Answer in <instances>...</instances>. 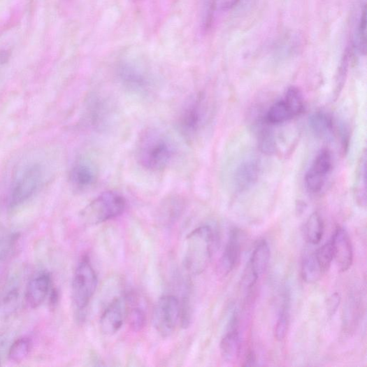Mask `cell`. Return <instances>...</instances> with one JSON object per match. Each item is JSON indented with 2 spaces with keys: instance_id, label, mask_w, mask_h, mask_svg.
<instances>
[{
  "instance_id": "cell-21",
  "label": "cell",
  "mask_w": 367,
  "mask_h": 367,
  "mask_svg": "<svg viewBox=\"0 0 367 367\" xmlns=\"http://www.w3.org/2000/svg\"><path fill=\"white\" fill-rule=\"evenodd\" d=\"M295 118L284 99L275 103L268 110L266 122L271 124H280Z\"/></svg>"
},
{
  "instance_id": "cell-34",
  "label": "cell",
  "mask_w": 367,
  "mask_h": 367,
  "mask_svg": "<svg viewBox=\"0 0 367 367\" xmlns=\"http://www.w3.org/2000/svg\"><path fill=\"white\" fill-rule=\"evenodd\" d=\"M245 365L246 366H254V363L256 362V356L252 352H250L247 356L246 357L245 360Z\"/></svg>"
},
{
  "instance_id": "cell-20",
  "label": "cell",
  "mask_w": 367,
  "mask_h": 367,
  "mask_svg": "<svg viewBox=\"0 0 367 367\" xmlns=\"http://www.w3.org/2000/svg\"><path fill=\"white\" fill-rule=\"evenodd\" d=\"M324 222L318 213L310 215L305 222L304 234L306 240L313 245L319 244L324 235Z\"/></svg>"
},
{
  "instance_id": "cell-8",
  "label": "cell",
  "mask_w": 367,
  "mask_h": 367,
  "mask_svg": "<svg viewBox=\"0 0 367 367\" xmlns=\"http://www.w3.org/2000/svg\"><path fill=\"white\" fill-rule=\"evenodd\" d=\"M332 166L333 158L331 152L322 150L305 174V185L308 192L315 194L322 190Z\"/></svg>"
},
{
  "instance_id": "cell-33",
  "label": "cell",
  "mask_w": 367,
  "mask_h": 367,
  "mask_svg": "<svg viewBox=\"0 0 367 367\" xmlns=\"http://www.w3.org/2000/svg\"><path fill=\"white\" fill-rule=\"evenodd\" d=\"M238 0H214V6L217 10H226L232 8Z\"/></svg>"
},
{
  "instance_id": "cell-19",
  "label": "cell",
  "mask_w": 367,
  "mask_h": 367,
  "mask_svg": "<svg viewBox=\"0 0 367 367\" xmlns=\"http://www.w3.org/2000/svg\"><path fill=\"white\" fill-rule=\"evenodd\" d=\"M323 274L315 253L305 254L301 263V275L308 284H315Z\"/></svg>"
},
{
  "instance_id": "cell-13",
  "label": "cell",
  "mask_w": 367,
  "mask_h": 367,
  "mask_svg": "<svg viewBox=\"0 0 367 367\" xmlns=\"http://www.w3.org/2000/svg\"><path fill=\"white\" fill-rule=\"evenodd\" d=\"M99 178L98 168L89 160H81L73 168L71 180L78 190L84 191L93 187Z\"/></svg>"
},
{
  "instance_id": "cell-14",
  "label": "cell",
  "mask_w": 367,
  "mask_h": 367,
  "mask_svg": "<svg viewBox=\"0 0 367 367\" xmlns=\"http://www.w3.org/2000/svg\"><path fill=\"white\" fill-rule=\"evenodd\" d=\"M241 255V244L238 232L231 233L218 264L217 271L222 276L228 275L239 263Z\"/></svg>"
},
{
  "instance_id": "cell-3",
  "label": "cell",
  "mask_w": 367,
  "mask_h": 367,
  "mask_svg": "<svg viewBox=\"0 0 367 367\" xmlns=\"http://www.w3.org/2000/svg\"><path fill=\"white\" fill-rule=\"evenodd\" d=\"M127 201L120 194L108 191L98 196L82 213V218L89 224H98L120 216Z\"/></svg>"
},
{
  "instance_id": "cell-15",
  "label": "cell",
  "mask_w": 367,
  "mask_h": 367,
  "mask_svg": "<svg viewBox=\"0 0 367 367\" xmlns=\"http://www.w3.org/2000/svg\"><path fill=\"white\" fill-rule=\"evenodd\" d=\"M261 174V166L257 160L243 161L236 168L234 182L239 191H245L255 185Z\"/></svg>"
},
{
  "instance_id": "cell-32",
  "label": "cell",
  "mask_w": 367,
  "mask_h": 367,
  "mask_svg": "<svg viewBox=\"0 0 367 367\" xmlns=\"http://www.w3.org/2000/svg\"><path fill=\"white\" fill-rule=\"evenodd\" d=\"M341 297L340 294L335 293L332 294L327 301V312L329 317H333L340 306Z\"/></svg>"
},
{
  "instance_id": "cell-17",
  "label": "cell",
  "mask_w": 367,
  "mask_h": 367,
  "mask_svg": "<svg viewBox=\"0 0 367 367\" xmlns=\"http://www.w3.org/2000/svg\"><path fill=\"white\" fill-rule=\"evenodd\" d=\"M226 333L220 343L222 357L229 361H235L240 352L239 334L236 326Z\"/></svg>"
},
{
  "instance_id": "cell-11",
  "label": "cell",
  "mask_w": 367,
  "mask_h": 367,
  "mask_svg": "<svg viewBox=\"0 0 367 367\" xmlns=\"http://www.w3.org/2000/svg\"><path fill=\"white\" fill-rule=\"evenodd\" d=\"M52 287L51 276L47 271L36 274L28 283L25 301L31 308L40 307L50 294Z\"/></svg>"
},
{
  "instance_id": "cell-31",
  "label": "cell",
  "mask_w": 367,
  "mask_h": 367,
  "mask_svg": "<svg viewBox=\"0 0 367 367\" xmlns=\"http://www.w3.org/2000/svg\"><path fill=\"white\" fill-rule=\"evenodd\" d=\"M259 147L264 153L271 154L275 150V141L273 136L268 131L264 132L259 138Z\"/></svg>"
},
{
  "instance_id": "cell-27",
  "label": "cell",
  "mask_w": 367,
  "mask_h": 367,
  "mask_svg": "<svg viewBox=\"0 0 367 367\" xmlns=\"http://www.w3.org/2000/svg\"><path fill=\"white\" fill-rule=\"evenodd\" d=\"M127 319L130 328L134 331L142 330L146 324V315L144 310L138 307L129 310Z\"/></svg>"
},
{
  "instance_id": "cell-9",
  "label": "cell",
  "mask_w": 367,
  "mask_h": 367,
  "mask_svg": "<svg viewBox=\"0 0 367 367\" xmlns=\"http://www.w3.org/2000/svg\"><path fill=\"white\" fill-rule=\"evenodd\" d=\"M129 312L126 296H120L112 301L105 309L101 319V331L105 335L116 333L123 326Z\"/></svg>"
},
{
  "instance_id": "cell-2",
  "label": "cell",
  "mask_w": 367,
  "mask_h": 367,
  "mask_svg": "<svg viewBox=\"0 0 367 367\" xmlns=\"http://www.w3.org/2000/svg\"><path fill=\"white\" fill-rule=\"evenodd\" d=\"M214 233L205 225L191 232L186 239L184 264L187 271L199 275L208 268L213 254Z\"/></svg>"
},
{
  "instance_id": "cell-22",
  "label": "cell",
  "mask_w": 367,
  "mask_h": 367,
  "mask_svg": "<svg viewBox=\"0 0 367 367\" xmlns=\"http://www.w3.org/2000/svg\"><path fill=\"white\" fill-rule=\"evenodd\" d=\"M366 156L364 152L359 162L354 187L356 200L361 207H366Z\"/></svg>"
},
{
  "instance_id": "cell-16",
  "label": "cell",
  "mask_w": 367,
  "mask_h": 367,
  "mask_svg": "<svg viewBox=\"0 0 367 367\" xmlns=\"http://www.w3.org/2000/svg\"><path fill=\"white\" fill-rule=\"evenodd\" d=\"M121 78L129 89L136 93H145L150 87L149 78L142 72L130 68H124L121 71Z\"/></svg>"
},
{
  "instance_id": "cell-10",
  "label": "cell",
  "mask_w": 367,
  "mask_h": 367,
  "mask_svg": "<svg viewBox=\"0 0 367 367\" xmlns=\"http://www.w3.org/2000/svg\"><path fill=\"white\" fill-rule=\"evenodd\" d=\"M333 260L338 269L345 272L350 268L354 259L353 247L346 230L338 227L331 241Z\"/></svg>"
},
{
  "instance_id": "cell-6",
  "label": "cell",
  "mask_w": 367,
  "mask_h": 367,
  "mask_svg": "<svg viewBox=\"0 0 367 367\" xmlns=\"http://www.w3.org/2000/svg\"><path fill=\"white\" fill-rule=\"evenodd\" d=\"M207 102L202 94L193 96L182 108L178 127L186 138H193L203 128L207 118Z\"/></svg>"
},
{
  "instance_id": "cell-23",
  "label": "cell",
  "mask_w": 367,
  "mask_h": 367,
  "mask_svg": "<svg viewBox=\"0 0 367 367\" xmlns=\"http://www.w3.org/2000/svg\"><path fill=\"white\" fill-rule=\"evenodd\" d=\"M32 350V342L29 338H18L10 347L8 357L14 363H21L29 356Z\"/></svg>"
},
{
  "instance_id": "cell-12",
  "label": "cell",
  "mask_w": 367,
  "mask_h": 367,
  "mask_svg": "<svg viewBox=\"0 0 367 367\" xmlns=\"http://www.w3.org/2000/svg\"><path fill=\"white\" fill-rule=\"evenodd\" d=\"M271 250L266 240H262L254 250L247 269L245 281L249 287H253L257 280L261 276L269 264Z\"/></svg>"
},
{
  "instance_id": "cell-30",
  "label": "cell",
  "mask_w": 367,
  "mask_h": 367,
  "mask_svg": "<svg viewBox=\"0 0 367 367\" xmlns=\"http://www.w3.org/2000/svg\"><path fill=\"white\" fill-rule=\"evenodd\" d=\"M358 42L360 51L366 52V9L364 6L358 26Z\"/></svg>"
},
{
  "instance_id": "cell-26",
  "label": "cell",
  "mask_w": 367,
  "mask_h": 367,
  "mask_svg": "<svg viewBox=\"0 0 367 367\" xmlns=\"http://www.w3.org/2000/svg\"><path fill=\"white\" fill-rule=\"evenodd\" d=\"M315 255L323 274L327 273L333 260L331 242L321 247L317 252H315Z\"/></svg>"
},
{
  "instance_id": "cell-29",
  "label": "cell",
  "mask_w": 367,
  "mask_h": 367,
  "mask_svg": "<svg viewBox=\"0 0 367 367\" xmlns=\"http://www.w3.org/2000/svg\"><path fill=\"white\" fill-rule=\"evenodd\" d=\"M289 328V315L286 309L282 310V312L278 319L275 326L274 334L278 341L284 340L288 331Z\"/></svg>"
},
{
  "instance_id": "cell-5",
  "label": "cell",
  "mask_w": 367,
  "mask_h": 367,
  "mask_svg": "<svg viewBox=\"0 0 367 367\" xmlns=\"http://www.w3.org/2000/svg\"><path fill=\"white\" fill-rule=\"evenodd\" d=\"M180 316V300L175 296H164L159 299L154 309V327L162 337L169 336L175 331Z\"/></svg>"
},
{
  "instance_id": "cell-35",
  "label": "cell",
  "mask_w": 367,
  "mask_h": 367,
  "mask_svg": "<svg viewBox=\"0 0 367 367\" xmlns=\"http://www.w3.org/2000/svg\"><path fill=\"white\" fill-rule=\"evenodd\" d=\"M0 366H1V361H0Z\"/></svg>"
},
{
  "instance_id": "cell-7",
  "label": "cell",
  "mask_w": 367,
  "mask_h": 367,
  "mask_svg": "<svg viewBox=\"0 0 367 367\" xmlns=\"http://www.w3.org/2000/svg\"><path fill=\"white\" fill-rule=\"evenodd\" d=\"M42 169L38 164L27 168L15 184L10 196L9 206L17 208L31 199L42 180Z\"/></svg>"
},
{
  "instance_id": "cell-18",
  "label": "cell",
  "mask_w": 367,
  "mask_h": 367,
  "mask_svg": "<svg viewBox=\"0 0 367 367\" xmlns=\"http://www.w3.org/2000/svg\"><path fill=\"white\" fill-rule=\"evenodd\" d=\"M309 126L321 138H328L333 132V120L323 111L316 112L309 117Z\"/></svg>"
},
{
  "instance_id": "cell-24",
  "label": "cell",
  "mask_w": 367,
  "mask_h": 367,
  "mask_svg": "<svg viewBox=\"0 0 367 367\" xmlns=\"http://www.w3.org/2000/svg\"><path fill=\"white\" fill-rule=\"evenodd\" d=\"M19 236L9 229L0 228V265L10 257Z\"/></svg>"
},
{
  "instance_id": "cell-25",
  "label": "cell",
  "mask_w": 367,
  "mask_h": 367,
  "mask_svg": "<svg viewBox=\"0 0 367 367\" xmlns=\"http://www.w3.org/2000/svg\"><path fill=\"white\" fill-rule=\"evenodd\" d=\"M284 100L286 101L294 117L299 116L304 109V99L301 92L296 87L287 89Z\"/></svg>"
},
{
  "instance_id": "cell-1",
  "label": "cell",
  "mask_w": 367,
  "mask_h": 367,
  "mask_svg": "<svg viewBox=\"0 0 367 367\" xmlns=\"http://www.w3.org/2000/svg\"><path fill=\"white\" fill-rule=\"evenodd\" d=\"M175 154L173 141L162 131L149 128L139 135L136 157L138 164L147 171H163L171 163Z\"/></svg>"
},
{
  "instance_id": "cell-28",
  "label": "cell",
  "mask_w": 367,
  "mask_h": 367,
  "mask_svg": "<svg viewBox=\"0 0 367 367\" xmlns=\"http://www.w3.org/2000/svg\"><path fill=\"white\" fill-rule=\"evenodd\" d=\"M184 208V202L180 197L173 196L168 199L165 203H164L163 209L166 211L167 217L169 216V220H174L177 218Z\"/></svg>"
},
{
  "instance_id": "cell-4",
  "label": "cell",
  "mask_w": 367,
  "mask_h": 367,
  "mask_svg": "<svg viewBox=\"0 0 367 367\" xmlns=\"http://www.w3.org/2000/svg\"><path fill=\"white\" fill-rule=\"evenodd\" d=\"M98 277L88 257H83L75 269L72 283V298L75 310L82 312L92 298Z\"/></svg>"
}]
</instances>
